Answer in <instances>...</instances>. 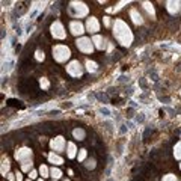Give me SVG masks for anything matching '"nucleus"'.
Masks as SVG:
<instances>
[{
    "label": "nucleus",
    "mask_w": 181,
    "mask_h": 181,
    "mask_svg": "<svg viewBox=\"0 0 181 181\" xmlns=\"http://www.w3.org/2000/svg\"><path fill=\"white\" fill-rule=\"evenodd\" d=\"M51 35L56 38V39H65L67 38V32H65V27L62 26L60 21H55L51 24Z\"/></svg>",
    "instance_id": "obj_5"
},
{
    "label": "nucleus",
    "mask_w": 181,
    "mask_h": 181,
    "mask_svg": "<svg viewBox=\"0 0 181 181\" xmlns=\"http://www.w3.org/2000/svg\"><path fill=\"white\" fill-rule=\"evenodd\" d=\"M88 156V152H86V149H80V152L77 154V160L79 161H85V158Z\"/></svg>",
    "instance_id": "obj_20"
},
{
    "label": "nucleus",
    "mask_w": 181,
    "mask_h": 181,
    "mask_svg": "<svg viewBox=\"0 0 181 181\" xmlns=\"http://www.w3.org/2000/svg\"><path fill=\"white\" fill-rule=\"evenodd\" d=\"M69 57H71V51H69V48H68L67 45L57 44L53 47V59L56 62H60V64L67 62Z\"/></svg>",
    "instance_id": "obj_2"
},
{
    "label": "nucleus",
    "mask_w": 181,
    "mask_h": 181,
    "mask_svg": "<svg viewBox=\"0 0 181 181\" xmlns=\"http://www.w3.org/2000/svg\"><path fill=\"white\" fill-rule=\"evenodd\" d=\"M73 135H74V137H76L77 140H83V139H85V130H83V128H76V130L73 131Z\"/></svg>",
    "instance_id": "obj_16"
},
{
    "label": "nucleus",
    "mask_w": 181,
    "mask_h": 181,
    "mask_svg": "<svg viewBox=\"0 0 181 181\" xmlns=\"http://www.w3.org/2000/svg\"><path fill=\"white\" fill-rule=\"evenodd\" d=\"M180 168H181V165H180Z\"/></svg>",
    "instance_id": "obj_31"
},
{
    "label": "nucleus",
    "mask_w": 181,
    "mask_h": 181,
    "mask_svg": "<svg viewBox=\"0 0 181 181\" xmlns=\"http://www.w3.org/2000/svg\"><path fill=\"white\" fill-rule=\"evenodd\" d=\"M48 161L53 163V165H62L64 163V158L60 157L57 152H50L48 154Z\"/></svg>",
    "instance_id": "obj_12"
},
{
    "label": "nucleus",
    "mask_w": 181,
    "mask_h": 181,
    "mask_svg": "<svg viewBox=\"0 0 181 181\" xmlns=\"http://www.w3.org/2000/svg\"><path fill=\"white\" fill-rule=\"evenodd\" d=\"M69 5H71L69 6V14L73 17H76V18H82V17L88 15V12H89V8L83 2H71Z\"/></svg>",
    "instance_id": "obj_3"
},
{
    "label": "nucleus",
    "mask_w": 181,
    "mask_h": 181,
    "mask_svg": "<svg viewBox=\"0 0 181 181\" xmlns=\"http://www.w3.org/2000/svg\"><path fill=\"white\" fill-rule=\"evenodd\" d=\"M64 181H69V180H67V178H65V180H64Z\"/></svg>",
    "instance_id": "obj_29"
},
{
    "label": "nucleus",
    "mask_w": 181,
    "mask_h": 181,
    "mask_svg": "<svg viewBox=\"0 0 181 181\" xmlns=\"http://www.w3.org/2000/svg\"><path fill=\"white\" fill-rule=\"evenodd\" d=\"M36 175H38L36 170H30V172H29V178H36Z\"/></svg>",
    "instance_id": "obj_27"
},
{
    "label": "nucleus",
    "mask_w": 181,
    "mask_h": 181,
    "mask_svg": "<svg viewBox=\"0 0 181 181\" xmlns=\"http://www.w3.org/2000/svg\"><path fill=\"white\" fill-rule=\"evenodd\" d=\"M39 174H41V177H42V178H47V177H50V169H48L45 165H41V168H39Z\"/></svg>",
    "instance_id": "obj_18"
},
{
    "label": "nucleus",
    "mask_w": 181,
    "mask_h": 181,
    "mask_svg": "<svg viewBox=\"0 0 181 181\" xmlns=\"http://www.w3.org/2000/svg\"><path fill=\"white\" fill-rule=\"evenodd\" d=\"M92 42H95V47L98 48V50H103V48H106V39L100 36V35H95L94 38H92Z\"/></svg>",
    "instance_id": "obj_11"
},
{
    "label": "nucleus",
    "mask_w": 181,
    "mask_h": 181,
    "mask_svg": "<svg viewBox=\"0 0 181 181\" xmlns=\"http://www.w3.org/2000/svg\"><path fill=\"white\" fill-rule=\"evenodd\" d=\"M166 5H168V11H169L170 14H175V12L178 11V6H180L178 2H168Z\"/></svg>",
    "instance_id": "obj_15"
},
{
    "label": "nucleus",
    "mask_w": 181,
    "mask_h": 181,
    "mask_svg": "<svg viewBox=\"0 0 181 181\" xmlns=\"http://www.w3.org/2000/svg\"><path fill=\"white\" fill-rule=\"evenodd\" d=\"M86 168H88V169H94V168H95V160H94V158H90V160L86 161Z\"/></svg>",
    "instance_id": "obj_25"
},
{
    "label": "nucleus",
    "mask_w": 181,
    "mask_h": 181,
    "mask_svg": "<svg viewBox=\"0 0 181 181\" xmlns=\"http://www.w3.org/2000/svg\"><path fill=\"white\" fill-rule=\"evenodd\" d=\"M76 152H77V148L73 142H68L67 143V157L68 158H74L76 157Z\"/></svg>",
    "instance_id": "obj_13"
},
{
    "label": "nucleus",
    "mask_w": 181,
    "mask_h": 181,
    "mask_svg": "<svg viewBox=\"0 0 181 181\" xmlns=\"http://www.w3.org/2000/svg\"><path fill=\"white\" fill-rule=\"evenodd\" d=\"M143 8L148 11V14H149V15H152V17H154V8H152V5H151V3L145 2V3H143Z\"/></svg>",
    "instance_id": "obj_19"
},
{
    "label": "nucleus",
    "mask_w": 181,
    "mask_h": 181,
    "mask_svg": "<svg viewBox=\"0 0 181 181\" xmlns=\"http://www.w3.org/2000/svg\"><path fill=\"white\" fill-rule=\"evenodd\" d=\"M38 181H44V180H38Z\"/></svg>",
    "instance_id": "obj_30"
},
{
    "label": "nucleus",
    "mask_w": 181,
    "mask_h": 181,
    "mask_svg": "<svg viewBox=\"0 0 181 181\" xmlns=\"http://www.w3.org/2000/svg\"><path fill=\"white\" fill-rule=\"evenodd\" d=\"M130 17H131V20H133L136 24H142V23H143L142 15H140V14H137V9H131V11H130Z\"/></svg>",
    "instance_id": "obj_14"
},
{
    "label": "nucleus",
    "mask_w": 181,
    "mask_h": 181,
    "mask_svg": "<svg viewBox=\"0 0 181 181\" xmlns=\"http://www.w3.org/2000/svg\"><path fill=\"white\" fill-rule=\"evenodd\" d=\"M86 67H88V71H97V64L95 62H92V60H88L86 62Z\"/></svg>",
    "instance_id": "obj_21"
},
{
    "label": "nucleus",
    "mask_w": 181,
    "mask_h": 181,
    "mask_svg": "<svg viewBox=\"0 0 181 181\" xmlns=\"http://www.w3.org/2000/svg\"><path fill=\"white\" fill-rule=\"evenodd\" d=\"M161 181H177V177H175L174 174H168V175L163 177V180Z\"/></svg>",
    "instance_id": "obj_24"
},
{
    "label": "nucleus",
    "mask_w": 181,
    "mask_h": 181,
    "mask_svg": "<svg viewBox=\"0 0 181 181\" xmlns=\"http://www.w3.org/2000/svg\"><path fill=\"white\" fill-rule=\"evenodd\" d=\"M175 149H180V151H177V152H175V157H177V158H181V142H178V143H177Z\"/></svg>",
    "instance_id": "obj_26"
},
{
    "label": "nucleus",
    "mask_w": 181,
    "mask_h": 181,
    "mask_svg": "<svg viewBox=\"0 0 181 181\" xmlns=\"http://www.w3.org/2000/svg\"><path fill=\"white\" fill-rule=\"evenodd\" d=\"M69 32L74 35V36H80V35H83V32H85V26L79 20H73V21H69Z\"/></svg>",
    "instance_id": "obj_9"
},
{
    "label": "nucleus",
    "mask_w": 181,
    "mask_h": 181,
    "mask_svg": "<svg viewBox=\"0 0 181 181\" xmlns=\"http://www.w3.org/2000/svg\"><path fill=\"white\" fill-rule=\"evenodd\" d=\"M86 29H88V32H90V33H97L100 30V23H98V20L95 17H89L88 21H86Z\"/></svg>",
    "instance_id": "obj_10"
},
{
    "label": "nucleus",
    "mask_w": 181,
    "mask_h": 181,
    "mask_svg": "<svg viewBox=\"0 0 181 181\" xmlns=\"http://www.w3.org/2000/svg\"><path fill=\"white\" fill-rule=\"evenodd\" d=\"M113 36L116 38V41L119 44L125 45V47H128L133 42V33H131L130 27L122 20H115L113 21Z\"/></svg>",
    "instance_id": "obj_1"
},
{
    "label": "nucleus",
    "mask_w": 181,
    "mask_h": 181,
    "mask_svg": "<svg viewBox=\"0 0 181 181\" xmlns=\"http://www.w3.org/2000/svg\"><path fill=\"white\" fill-rule=\"evenodd\" d=\"M50 177H53V178H56V180L62 178V170L59 169V168H51V169H50Z\"/></svg>",
    "instance_id": "obj_17"
},
{
    "label": "nucleus",
    "mask_w": 181,
    "mask_h": 181,
    "mask_svg": "<svg viewBox=\"0 0 181 181\" xmlns=\"http://www.w3.org/2000/svg\"><path fill=\"white\" fill-rule=\"evenodd\" d=\"M67 140L62 137V136H57V137H55V139H51V142H50V147H51V149H53V152H62L64 149H65V147H67Z\"/></svg>",
    "instance_id": "obj_6"
},
{
    "label": "nucleus",
    "mask_w": 181,
    "mask_h": 181,
    "mask_svg": "<svg viewBox=\"0 0 181 181\" xmlns=\"http://www.w3.org/2000/svg\"><path fill=\"white\" fill-rule=\"evenodd\" d=\"M67 73L71 77H80L83 74V67L80 65L79 60H73L69 65H67Z\"/></svg>",
    "instance_id": "obj_7"
},
{
    "label": "nucleus",
    "mask_w": 181,
    "mask_h": 181,
    "mask_svg": "<svg viewBox=\"0 0 181 181\" xmlns=\"http://www.w3.org/2000/svg\"><path fill=\"white\" fill-rule=\"evenodd\" d=\"M33 168V165H32V161H27V163H23L21 165V169L23 170H27V172H30V169Z\"/></svg>",
    "instance_id": "obj_22"
},
{
    "label": "nucleus",
    "mask_w": 181,
    "mask_h": 181,
    "mask_svg": "<svg viewBox=\"0 0 181 181\" xmlns=\"http://www.w3.org/2000/svg\"><path fill=\"white\" fill-rule=\"evenodd\" d=\"M15 175H17V181H21V180H23V175H21V172H17Z\"/></svg>",
    "instance_id": "obj_28"
},
{
    "label": "nucleus",
    "mask_w": 181,
    "mask_h": 181,
    "mask_svg": "<svg viewBox=\"0 0 181 181\" xmlns=\"http://www.w3.org/2000/svg\"><path fill=\"white\" fill-rule=\"evenodd\" d=\"M35 57H36V60H44V51H41V50H36V53H35Z\"/></svg>",
    "instance_id": "obj_23"
},
{
    "label": "nucleus",
    "mask_w": 181,
    "mask_h": 181,
    "mask_svg": "<svg viewBox=\"0 0 181 181\" xmlns=\"http://www.w3.org/2000/svg\"><path fill=\"white\" fill-rule=\"evenodd\" d=\"M15 158L18 161H21V165L30 161V158H32V149H29V148H20V149H17Z\"/></svg>",
    "instance_id": "obj_8"
},
{
    "label": "nucleus",
    "mask_w": 181,
    "mask_h": 181,
    "mask_svg": "<svg viewBox=\"0 0 181 181\" xmlns=\"http://www.w3.org/2000/svg\"><path fill=\"white\" fill-rule=\"evenodd\" d=\"M76 45L79 48V51H82L83 55H90L92 50H94V44H92V39L90 38H85L82 36L76 41Z\"/></svg>",
    "instance_id": "obj_4"
}]
</instances>
